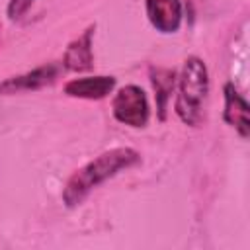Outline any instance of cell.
I'll use <instances>...</instances> for the list:
<instances>
[{
    "mask_svg": "<svg viewBox=\"0 0 250 250\" xmlns=\"http://www.w3.org/2000/svg\"><path fill=\"white\" fill-rule=\"evenodd\" d=\"M141 160L139 152L133 148H111L104 154H100L98 158H94L92 162H88L86 166H82L80 170H76L70 180L66 182V188L62 191V199L68 207H74L78 203H82V199L102 182H105L107 178L115 176L121 170H127L131 166H135Z\"/></svg>",
    "mask_w": 250,
    "mask_h": 250,
    "instance_id": "cell-1",
    "label": "cell"
},
{
    "mask_svg": "<svg viewBox=\"0 0 250 250\" xmlns=\"http://www.w3.org/2000/svg\"><path fill=\"white\" fill-rule=\"evenodd\" d=\"M225 121L238 131L242 139H248L250 135V113H248V102L238 94L232 82L225 84Z\"/></svg>",
    "mask_w": 250,
    "mask_h": 250,
    "instance_id": "cell-5",
    "label": "cell"
},
{
    "mask_svg": "<svg viewBox=\"0 0 250 250\" xmlns=\"http://www.w3.org/2000/svg\"><path fill=\"white\" fill-rule=\"evenodd\" d=\"M209 90L207 66L199 57H188L180 74L176 113L186 125H199L203 117V102Z\"/></svg>",
    "mask_w": 250,
    "mask_h": 250,
    "instance_id": "cell-2",
    "label": "cell"
},
{
    "mask_svg": "<svg viewBox=\"0 0 250 250\" xmlns=\"http://www.w3.org/2000/svg\"><path fill=\"white\" fill-rule=\"evenodd\" d=\"M111 111H113V117L123 125L145 127L150 115L145 90L135 84L123 86L111 102Z\"/></svg>",
    "mask_w": 250,
    "mask_h": 250,
    "instance_id": "cell-3",
    "label": "cell"
},
{
    "mask_svg": "<svg viewBox=\"0 0 250 250\" xmlns=\"http://www.w3.org/2000/svg\"><path fill=\"white\" fill-rule=\"evenodd\" d=\"M156 94H158V102H160V117H164V105H166V98L172 94L174 88V72L172 70H156V76L152 78Z\"/></svg>",
    "mask_w": 250,
    "mask_h": 250,
    "instance_id": "cell-9",
    "label": "cell"
},
{
    "mask_svg": "<svg viewBox=\"0 0 250 250\" xmlns=\"http://www.w3.org/2000/svg\"><path fill=\"white\" fill-rule=\"evenodd\" d=\"M146 16L152 27L160 33H174L182 23L180 0H145Z\"/></svg>",
    "mask_w": 250,
    "mask_h": 250,
    "instance_id": "cell-4",
    "label": "cell"
},
{
    "mask_svg": "<svg viewBox=\"0 0 250 250\" xmlns=\"http://www.w3.org/2000/svg\"><path fill=\"white\" fill-rule=\"evenodd\" d=\"M115 88L113 76H86L74 78L64 84V94L70 98H84V100H102Z\"/></svg>",
    "mask_w": 250,
    "mask_h": 250,
    "instance_id": "cell-7",
    "label": "cell"
},
{
    "mask_svg": "<svg viewBox=\"0 0 250 250\" xmlns=\"http://www.w3.org/2000/svg\"><path fill=\"white\" fill-rule=\"evenodd\" d=\"M92 33H94V25H90L78 39H74L66 53H64V66L68 70H88L92 68Z\"/></svg>",
    "mask_w": 250,
    "mask_h": 250,
    "instance_id": "cell-8",
    "label": "cell"
},
{
    "mask_svg": "<svg viewBox=\"0 0 250 250\" xmlns=\"http://www.w3.org/2000/svg\"><path fill=\"white\" fill-rule=\"evenodd\" d=\"M59 74V66L57 64H43L39 68H33L25 74L20 76H12L8 80H4L0 84V94L8 96V94H18L23 90H37L45 84H51Z\"/></svg>",
    "mask_w": 250,
    "mask_h": 250,
    "instance_id": "cell-6",
    "label": "cell"
},
{
    "mask_svg": "<svg viewBox=\"0 0 250 250\" xmlns=\"http://www.w3.org/2000/svg\"><path fill=\"white\" fill-rule=\"evenodd\" d=\"M35 0H10L8 4V18L10 20H20L33 4Z\"/></svg>",
    "mask_w": 250,
    "mask_h": 250,
    "instance_id": "cell-10",
    "label": "cell"
}]
</instances>
